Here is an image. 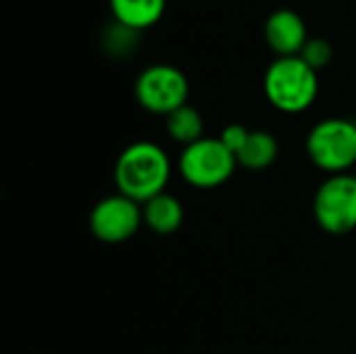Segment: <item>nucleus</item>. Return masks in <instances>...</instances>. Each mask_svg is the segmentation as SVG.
Instances as JSON below:
<instances>
[{
  "label": "nucleus",
  "mask_w": 356,
  "mask_h": 354,
  "mask_svg": "<svg viewBox=\"0 0 356 354\" xmlns=\"http://www.w3.org/2000/svg\"><path fill=\"white\" fill-rule=\"evenodd\" d=\"M188 77L171 65H152L136 79L138 102L154 115H171L188 104Z\"/></svg>",
  "instance_id": "obj_6"
},
{
  "label": "nucleus",
  "mask_w": 356,
  "mask_h": 354,
  "mask_svg": "<svg viewBox=\"0 0 356 354\" xmlns=\"http://www.w3.org/2000/svg\"><path fill=\"white\" fill-rule=\"evenodd\" d=\"M142 223H144L142 204L123 194H113L98 200L90 213L92 234L106 244L127 242L131 236H136Z\"/></svg>",
  "instance_id": "obj_7"
},
{
  "label": "nucleus",
  "mask_w": 356,
  "mask_h": 354,
  "mask_svg": "<svg viewBox=\"0 0 356 354\" xmlns=\"http://www.w3.org/2000/svg\"><path fill=\"white\" fill-rule=\"evenodd\" d=\"M144 223L161 236H169L184 223V207L173 194H159L142 204Z\"/></svg>",
  "instance_id": "obj_9"
},
{
  "label": "nucleus",
  "mask_w": 356,
  "mask_h": 354,
  "mask_svg": "<svg viewBox=\"0 0 356 354\" xmlns=\"http://www.w3.org/2000/svg\"><path fill=\"white\" fill-rule=\"evenodd\" d=\"M265 38L280 56H298L309 42L305 19L290 8L275 10L265 23Z\"/></svg>",
  "instance_id": "obj_8"
},
{
  "label": "nucleus",
  "mask_w": 356,
  "mask_h": 354,
  "mask_svg": "<svg viewBox=\"0 0 356 354\" xmlns=\"http://www.w3.org/2000/svg\"><path fill=\"white\" fill-rule=\"evenodd\" d=\"M202 129H204L202 115L190 104H184L181 108L167 115V131L179 144L190 146L202 140Z\"/></svg>",
  "instance_id": "obj_12"
},
{
  "label": "nucleus",
  "mask_w": 356,
  "mask_h": 354,
  "mask_svg": "<svg viewBox=\"0 0 356 354\" xmlns=\"http://www.w3.org/2000/svg\"><path fill=\"white\" fill-rule=\"evenodd\" d=\"M171 179V161L154 142L129 144L115 163L119 194L144 204L165 192Z\"/></svg>",
  "instance_id": "obj_1"
},
{
  "label": "nucleus",
  "mask_w": 356,
  "mask_h": 354,
  "mask_svg": "<svg viewBox=\"0 0 356 354\" xmlns=\"http://www.w3.org/2000/svg\"><path fill=\"white\" fill-rule=\"evenodd\" d=\"M248 136H250V131L244 127V125H238V123H232V125H227L223 131H221V144L234 154V156H238L240 154V150L244 148V144L248 142Z\"/></svg>",
  "instance_id": "obj_15"
},
{
  "label": "nucleus",
  "mask_w": 356,
  "mask_h": 354,
  "mask_svg": "<svg viewBox=\"0 0 356 354\" xmlns=\"http://www.w3.org/2000/svg\"><path fill=\"white\" fill-rule=\"evenodd\" d=\"M117 23L142 31L154 25L167 6V0H108Z\"/></svg>",
  "instance_id": "obj_10"
},
{
  "label": "nucleus",
  "mask_w": 356,
  "mask_h": 354,
  "mask_svg": "<svg viewBox=\"0 0 356 354\" xmlns=\"http://www.w3.org/2000/svg\"><path fill=\"white\" fill-rule=\"evenodd\" d=\"M313 213L321 230L332 236L353 232L356 227V175H330L315 194Z\"/></svg>",
  "instance_id": "obj_5"
},
{
  "label": "nucleus",
  "mask_w": 356,
  "mask_h": 354,
  "mask_svg": "<svg viewBox=\"0 0 356 354\" xmlns=\"http://www.w3.org/2000/svg\"><path fill=\"white\" fill-rule=\"evenodd\" d=\"M238 159L215 138H202L184 148L179 156L181 177L200 190L223 186L236 171Z\"/></svg>",
  "instance_id": "obj_4"
},
{
  "label": "nucleus",
  "mask_w": 356,
  "mask_h": 354,
  "mask_svg": "<svg viewBox=\"0 0 356 354\" xmlns=\"http://www.w3.org/2000/svg\"><path fill=\"white\" fill-rule=\"evenodd\" d=\"M332 54H334V50H332L330 42H325V40H321V38H315V40H309V42L305 44V48H302V52H300L298 56H300L311 69L319 71V69H323V67L332 61Z\"/></svg>",
  "instance_id": "obj_13"
},
{
  "label": "nucleus",
  "mask_w": 356,
  "mask_h": 354,
  "mask_svg": "<svg viewBox=\"0 0 356 354\" xmlns=\"http://www.w3.org/2000/svg\"><path fill=\"white\" fill-rule=\"evenodd\" d=\"M307 154L330 175L348 173L356 165V123L340 117L323 119L307 138Z\"/></svg>",
  "instance_id": "obj_3"
},
{
  "label": "nucleus",
  "mask_w": 356,
  "mask_h": 354,
  "mask_svg": "<svg viewBox=\"0 0 356 354\" xmlns=\"http://www.w3.org/2000/svg\"><path fill=\"white\" fill-rule=\"evenodd\" d=\"M277 152H280L277 140L269 131H250L248 142L244 144V148L240 150L236 159H238V165L246 169L263 171L275 163Z\"/></svg>",
  "instance_id": "obj_11"
},
{
  "label": "nucleus",
  "mask_w": 356,
  "mask_h": 354,
  "mask_svg": "<svg viewBox=\"0 0 356 354\" xmlns=\"http://www.w3.org/2000/svg\"><path fill=\"white\" fill-rule=\"evenodd\" d=\"M265 94L277 111L302 113L319 94L317 71L300 56H280L265 73Z\"/></svg>",
  "instance_id": "obj_2"
},
{
  "label": "nucleus",
  "mask_w": 356,
  "mask_h": 354,
  "mask_svg": "<svg viewBox=\"0 0 356 354\" xmlns=\"http://www.w3.org/2000/svg\"><path fill=\"white\" fill-rule=\"evenodd\" d=\"M136 35L138 31L136 29H129L121 23H113L108 33H106V46L115 52V54H123V52H129L134 46H136Z\"/></svg>",
  "instance_id": "obj_14"
}]
</instances>
